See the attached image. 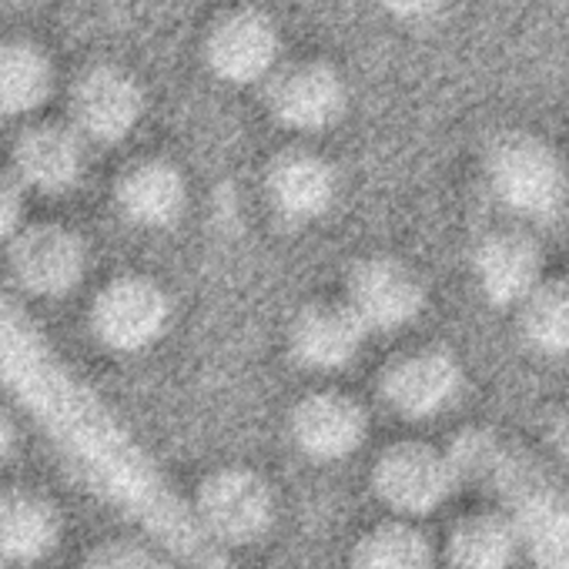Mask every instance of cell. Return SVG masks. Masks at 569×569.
I'll use <instances>...</instances> for the list:
<instances>
[{
  "mask_svg": "<svg viewBox=\"0 0 569 569\" xmlns=\"http://www.w3.org/2000/svg\"><path fill=\"white\" fill-rule=\"evenodd\" d=\"M24 191L14 171H0V244H11L24 228Z\"/></svg>",
  "mask_w": 569,
  "mask_h": 569,
  "instance_id": "obj_24",
  "label": "cell"
},
{
  "mask_svg": "<svg viewBox=\"0 0 569 569\" xmlns=\"http://www.w3.org/2000/svg\"><path fill=\"white\" fill-rule=\"evenodd\" d=\"M352 569H436V552L419 526L379 522L356 542Z\"/></svg>",
  "mask_w": 569,
  "mask_h": 569,
  "instance_id": "obj_22",
  "label": "cell"
},
{
  "mask_svg": "<svg viewBox=\"0 0 569 569\" xmlns=\"http://www.w3.org/2000/svg\"><path fill=\"white\" fill-rule=\"evenodd\" d=\"M486 181L496 201L529 224H556L569 211L566 161L532 131L512 128L489 141Z\"/></svg>",
  "mask_w": 569,
  "mask_h": 569,
  "instance_id": "obj_2",
  "label": "cell"
},
{
  "mask_svg": "<svg viewBox=\"0 0 569 569\" xmlns=\"http://www.w3.org/2000/svg\"><path fill=\"white\" fill-rule=\"evenodd\" d=\"M546 442L552 446V452L559 456V462L569 469V406L549 416V426H546Z\"/></svg>",
  "mask_w": 569,
  "mask_h": 569,
  "instance_id": "obj_26",
  "label": "cell"
},
{
  "mask_svg": "<svg viewBox=\"0 0 569 569\" xmlns=\"http://www.w3.org/2000/svg\"><path fill=\"white\" fill-rule=\"evenodd\" d=\"M459 486L456 462L449 449L429 442H396L382 449L372 466V489L399 516H429L436 512Z\"/></svg>",
  "mask_w": 569,
  "mask_h": 569,
  "instance_id": "obj_4",
  "label": "cell"
},
{
  "mask_svg": "<svg viewBox=\"0 0 569 569\" xmlns=\"http://www.w3.org/2000/svg\"><path fill=\"white\" fill-rule=\"evenodd\" d=\"M68 111L71 128L88 144H118L144 118V88L118 64H94L74 81Z\"/></svg>",
  "mask_w": 569,
  "mask_h": 569,
  "instance_id": "obj_8",
  "label": "cell"
},
{
  "mask_svg": "<svg viewBox=\"0 0 569 569\" xmlns=\"http://www.w3.org/2000/svg\"><path fill=\"white\" fill-rule=\"evenodd\" d=\"M14 178L41 194H64L78 188L88 168V141L71 124H34L14 141Z\"/></svg>",
  "mask_w": 569,
  "mask_h": 569,
  "instance_id": "obj_15",
  "label": "cell"
},
{
  "mask_svg": "<svg viewBox=\"0 0 569 569\" xmlns=\"http://www.w3.org/2000/svg\"><path fill=\"white\" fill-rule=\"evenodd\" d=\"M346 306L369 332H396L426 309V281L402 258H362L346 281Z\"/></svg>",
  "mask_w": 569,
  "mask_h": 569,
  "instance_id": "obj_9",
  "label": "cell"
},
{
  "mask_svg": "<svg viewBox=\"0 0 569 569\" xmlns=\"http://www.w3.org/2000/svg\"><path fill=\"white\" fill-rule=\"evenodd\" d=\"M114 201L118 211L138 228H171L188 208V181L171 161H134L118 174Z\"/></svg>",
  "mask_w": 569,
  "mask_h": 569,
  "instance_id": "obj_17",
  "label": "cell"
},
{
  "mask_svg": "<svg viewBox=\"0 0 569 569\" xmlns=\"http://www.w3.org/2000/svg\"><path fill=\"white\" fill-rule=\"evenodd\" d=\"M274 509V492L261 472L248 466H221L201 479L191 516L214 546L234 549L268 536Z\"/></svg>",
  "mask_w": 569,
  "mask_h": 569,
  "instance_id": "obj_3",
  "label": "cell"
},
{
  "mask_svg": "<svg viewBox=\"0 0 569 569\" xmlns=\"http://www.w3.org/2000/svg\"><path fill=\"white\" fill-rule=\"evenodd\" d=\"M472 274L496 309H519L542 281V248L522 228H499L476 241Z\"/></svg>",
  "mask_w": 569,
  "mask_h": 569,
  "instance_id": "obj_13",
  "label": "cell"
},
{
  "mask_svg": "<svg viewBox=\"0 0 569 569\" xmlns=\"http://www.w3.org/2000/svg\"><path fill=\"white\" fill-rule=\"evenodd\" d=\"M449 456L459 482L469 479L499 502L536 569H569V489L539 456L496 429H462Z\"/></svg>",
  "mask_w": 569,
  "mask_h": 569,
  "instance_id": "obj_1",
  "label": "cell"
},
{
  "mask_svg": "<svg viewBox=\"0 0 569 569\" xmlns=\"http://www.w3.org/2000/svg\"><path fill=\"white\" fill-rule=\"evenodd\" d=\"M4 4H21V0H4Z\"/></svg>",
  "mask_w": 569,
  "mask_h": 569,
  "instance_id": "obj_28",
  "label": "cell"
},
{
  "mask_svg": "<svg viewBox=\"0 0 569 569\" xmlns=\"http://www.w3.org/2000/svg\"><path fill=\"white\" fill-rule=\"evenodd\" d=\"M519 336L539 356H569V278H542L519 306Z\"/></svg>",
  "mask_w": 569,
  "mask_h": 569,
  "instance_id": "obj_21",
  "label": "cell"
},
{
  "mask_svg": "<svg viewBox=\"0 0 569 569\" xmlns=\"http://www.w3.org/2000/svg\"><path fill=\"white\" fill-rule=\"evenodd\" d=\"M204 64L224 84H261L278 71L281 61V31L278 24L254 8H238L221 14L204 34Z\"/></svg>",
  "mask_w": 569,
  "mask_h": 569,
  "instance_id": "obj_7",
  "label": "cell"
},
{
  "mask_svg": "<svg viewBox=\"0 0 569 569\" xmlns=\"http://www.w3.org/2000/svg\"><path fill=\"white\" fill-rule=\"evenodd\" d=\"M8 268L24 292L61 299L78 289L88 271V244L64 224H31L8 244Z\"/></svg>",
  "mask_w": 569,
  "mask_h": 569,
  "instance_id": "obj_11",
  "label": "cell"
},
{
  "mask_svg": "<svg viewBox=\"0 0 569 569\" xmlns=\"http://www.w3.org/2000/svg\"><path fill=\"white\" fill-rule=\"evenodd\" d=\"M264 104L281 128L322 134L342 121L349 108V84L339 68L326 61H296L264 81Z\"/></svg>",
  "mask_w": 569,
  "mask_h": 569,
  "instance_id": "obj_5",
  "label": "cell"
},
{
  "mask_svg": "<svg viewBox=\"0 0 569 569\" xmlns=\"http://www.w3.org/2000/svg\"><path fill=\"white\" fill-rule=\"evenodd\" d=\"M64 532V516L54 499L11 489L0 492V559L14 566H34L48 559Z\"/></svg>",
  "mask_w": 569,
  "mask_h": 569,
  "instance_id": "obj_18",
  "label": "cell"
},
{
  "mask_svg": "<svg viewBox=\"0 0 569 569\" xmlns=\"http://www.w3.org/2000/svg\"><path fill=\"white\" fill-rule=\"evenodd\" d=\"M289 436L306 459L342 462L366 446L369 412L359 399L346 392H312L296 402L289 416Z\"/></svg>",
  "mask_w": 569,
  "mask_h": 569,
  "instance_id": "obj_12",
  "label": "cell"
},
{
  "mask_svg": "<svg viewBox=\"0 0 569 569\" xmlns=\"http://www.w3.org/2000/svg\"><path fill=\"white\" fill-rule=\"evenodd\" d=\"M376 4H379L389 18H396V21L422 24V21L439 18V14L449 8V0H376Z\"/></svg>",
  "mask_w": 569,
  "mask_h": 569,
  "instance_id": "obj_25",
  "label": "cell"
},
{
  "mask_svg": "<svg viewBox=\"0 0 569 569\" xmlns=\"http://www.w3.org/2000/svg\"><path fill=\"white\" fill-rule=\"evenodd\" d=\"M84 569H164V559L138 539H108L88 552Z\"/></svg>",
  "mask_w": 569,
  "mask_h": 569,
  "instance_id": "obj_23",
  "label": "cell"
},
{
  "mask_svg": "<svg viewBox=\"0 0 569 569\" xmlns=\"http://www.w3.org/2000/svg\"><path fill=\"white\" fill-rule=\"evenodd\" d=\"M268 204L289 221H316L339 198V171L309 148H289L271 158L264 171Z\"/></svg>",
  "mask_w": 569,
  "mask_h": 569,
  "instance_id": "obj_16",
  "label": "cell"
},
{
  "mask_svg": "<svg viewBox=\"0 0 569 569\" xmlns=\"http://www.w3.org/2000/svg\"><path fill=\"white\" fill-rule=\"evenodd\" d=\"M519 552V536L499 509L462 516L446 542L452 569H512Z\"/></svg>",
  "mask_w": 569,
  "mask_h": 569,
  "instance_id": "obj_19",
  "label": "cell"
},
{
  "mask_svg": "<svg viewBox=\"0 0 569 569\" xmlns=\"http://www.w3.org/2000/svg\"><path fill=\"white\" fill-rule=\"evenodd\" d=\"M369 329L346 302H312L289 329V352L309 372H342L366 349Z\"/></svg>",
  "mask_w": 569,
  "mask_h": 569,
  "instance_id": "obj_14",
  "label": "cell"
},
{
  "mask_svg": "<svg viewBox=\"0 0 569 569\" xmlns=\"http://www.w3.org/2000/svg\"><path fill=\"white\" fill-rule=\"evenodd\" d=\"M462 379V362L449 349L426 346L396 356L379 379V392L396 416L426 422L459 399Z\"/></svg>",
  "mask_w": 569,
  "mask_h": 569,
  "instance_id": "obj_10",
  "label": "cell"
},
{
  "mask_svg": "<svg viewBox=\"0 0 569 569\" xmlns=\"http://www.w3.org/2000/svg\"><path fill=\"white\" fill-rule=\"evenodd\" d=\"M54 91V64L31 41H0V118L34 114Z\"/></svg>",
  "mask_w": 569,
  "mask_h": 569,
  "instance_id": "obj_20",
  "label": "cell"
},
{
  "mask_svg": "<svg viewBox=\"0 0 569 569\" xmlns=\"http://www.w3.org/2000/svg\"><path fill=\"white\" fill-rule=\"evenodd\" d=\"M171 326V299L158 281L124 274L108 281L91 306V332L104 349L141 352Z\"/></svg>",
  "mask_w": 569,
  "mask_h": 569,
  "instance_id": "obj_6",
  "label": "cell"
},
{
  "mask_svg": "<svg viewBox=\"0 0 569 569\" xmlns=\"http://www.w3.org/2000/svg\"><path fill=\"white\" fill-rule=\"evenodd\" d=\"M14 446H18V426H14L11 412H8L4 406H0V462H8V459H11Z\"/></svg>",
  "mask_w": 569,
  "mask_h": 569,
  "instance_id": "obj_27",
  "label": "cell"
}]
</instances>
